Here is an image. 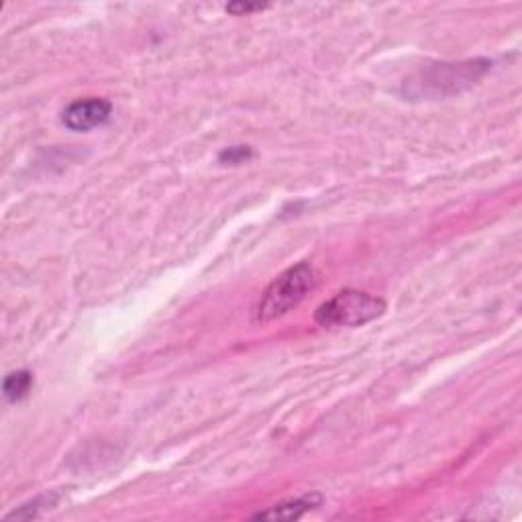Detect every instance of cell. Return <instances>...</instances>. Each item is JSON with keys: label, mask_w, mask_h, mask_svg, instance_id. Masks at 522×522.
<instances>
[{"label": "cell", "mask_w": 522, "mask_h": 522, "mask_svg": "<svg viewBox=\"0 0 522 522\" xmlns=\"http://www.w3.org/2000/svg\"><path fill=\"white\" fill-rule=\"evenodd\" d=\"M249 158H252V147H247V145H233L219 153V161L227 163V166L229 163L231 166H239V163L247 161Z\"/></svg>", "instance_id": "8992f818"}, {"label": "cell", "mask_w": 522, "mask_h": 522, "mask_svg": "<svg viewBox=\"0 0 522 522\" xmlns=\"http://www.w3.org/2000/svg\"><path fill=\"white\" fill-rule=\"evenodd\" d=\"M386 313V300L362 290H341L318 307L315 321L321 326H362Z\"/></svg>", "instance_id": "7a4b0ae2"}, {"label": "cell", "mask_w": 522, "mask_h": 522, "mask_svg": "<svg viewBox=\"0 0 522 522\" xmlns=\"http://www.w3.org/2000/svg\"><path fill=\"white\" fill-rule=\"evenodd\" d=\"M263 9H268V5H252V3H233V5H227L224 6V11L231 13V14H237V17H241V14H249V13H257V11H263Z\"/></svg>", "instance_id": "52a82bcc"}, {"label": "cell", "mask_w": 522, "mask_h": 522, "mask_svg": "<svg viewBox=\"0 0 522 522\" xmlns=\"http://www.w3.org/2000/svg\"><path fill=\"white\" fill-rule=\"evenodd\" d=\"M113 105L105 98H84L74 100L72 105L66 106L64 114H61V123L66 124L69 131H90L95 127H103V124L111 119Z\"/></svg>", "instance_id": "3957f363"}, {"label": "cell", "mask_w": 522, "mask_h": 522, "mask_svg": "<svg viewBox=\"0 0 522 522\" xmlns=\"http://www.w3.org/2000/svg\"><path fill=\"white\" fill-rule=\"evenodd\" d=\"M31 386H33V373L27 370L13 371L5 378V384H3L5 398L9 402H19L29 394Z\"/></svg>", "instance_id": "5b68a950"}, {"label": "cell", "mask_w": 522, "mask_h": 522, "mask_svg": "<svg viewBox=\"0 0 522 522\" xmlns=\"http://www.w3.org/2000/svg\"><path fill=\"white\" fill-rule=\"evenodd\" d=\"M316 284V271L308 261H300L296 266L282 271L266 292L261 294L260 304L255 308L257 323H271L276 318L290 313L292 308L307 298V294Z\"/></svg>", "instance_id": "6da1fadb"}, {"label": "cell", "mask_w": 522, "mask_h": 522, "mask_svg": "<svg viewBox=\"0 0 522 522\" xmlns=\"http://www.w3.org/2000/svg\"><path fill=\"white\" fill-rule=\"evenodd\" d=\"M321 502H323V496L307 494L302 498H296V500L274 504L268 510L253 514V518H257V520H296V518L304 517V514H307L308 510L321 506Z\"/></svg>", "instance_id": "277c9868"}]
</instances>
